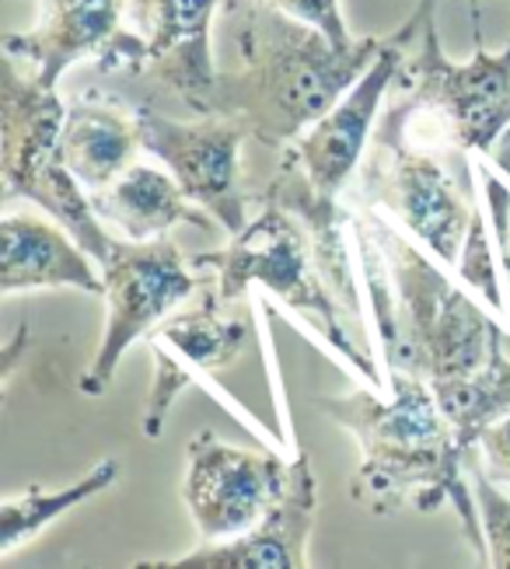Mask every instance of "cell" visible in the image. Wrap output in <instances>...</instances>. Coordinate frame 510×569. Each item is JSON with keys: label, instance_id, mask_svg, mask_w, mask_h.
I'll use <instances>...</instances> for the list:
<instances>
[{"label": "cell", "instance_id": "obj_1", "mask_svg": "<svg viewBox=\"0 0 510 569\" xmlns=\"http://www.w3.org/2000/svg\"><path fill=\"white\" fill-rule=\"evenodd\" d=\"M224 36L234 67L217 70L203 116H228L262 147H290L368 70L384 36L336 42L270 0H224Z\"/></svg>", "mask_w": 510, "mask_h": 569}, {"label": "cell", "instance_id": "obj_2", "mask_svg": "<svg viewBox=\"0 0 510 569\" xmlns=\"http://www.w3.org/2000/svg\"><path fill=\"white\" fill-rule=\"evenodd\" d=\"M388 399L371 388L314 399V406L360 448V465L350 479L353 500L378 517H392L402 507L433 513L448 503L454 507L472 552L486 562L479 503L466 486L472 455L458 443L451 419L423 378L388 370Z\"/></svg>", "mask_w": 510, "mask_h": 569}, {"label": "cell", "instance_id": "obj_3", "mask_svg": "<svg viewBox=\"0 0 510 569\" xmlns=\"http://www.w3.org/2000/svg\"><path fill=\"white\" fill-rule=\"evenodd\" d=\"M350 234L388 370L417 375L437 388L472 378L510 342L500 321L461 293L441 266L378 217L371 203L350 213Z\"/></svg>", "mask_w": 510, "mask_h": 569}, {"label": "cell", "instance_id": "obj_4", "mask_svg": "<svg viewBox=\"0 0 510 569\" xmlns=\"http://www.w3.org/2000/svg\"><path fill=\"white\" fill-rule=\"evenodd\" d=\"M472 4L476 53L466 63L448 60L437 36V8L399 73L402 98L384 112L396 127L433 151L490 154L510 130V42L503 53H486L479 32V0Z\"/></svg>", "mask_w": 510, "mask_h": 569}, {"label": "cell", "instance_id": "obj_5", "mask_svg": "<svg viewBox=\"0 0 510 569\" xmlns=\"http://www.w3.org/2000/svg\"><path fill=\"white\" fill-rule=\"evenodd\" d=\"M192 269L213 277V290L224 305L241 301L252 287H266L283 308L311 321V329L353 370L368 375L371 385L381 388L374 363L357 353L343 321H339L336 293L329 290V280L322 277L319 259H314L308 228L298 224V217L290 210L262 207L259 217H252L238 234H231V244L217 252L192 256Z\"/></svg>", "mask_w": 510, "mask_h": 569}, {"label": "cell", "instance_id": "obj_6", "mask_svg": "<svg viewBox=\"0 0 510 569\" xmlns=\"http://www.w3.org/2000/svg\"><path fill=\"white\" fill-rule=\"evenodd\" d=\"M63 116L67 102L57 94V88L39 84L32 73H26L11 57H4V106H0L4 203H36L74 234L81 249L102 266L116 238L109 234L106 220L94 213L91 192H84L78 176L63 161Z\"/></svg>", "mask_w": 510, "mask_h": 569}, {"label": "cell", "instance_id": "obj_7", "mask_svg": "<svg viewBox=\"0 0 510 569\" xmlns=\"http://www.w3.org/2000/svg\"><path fill=\"white\" fill-rule=\"evenodd\" d=\"M363 203L392 213L399 224L423 241V249L448 266L461 262L476 210L461 196L441 161V151L409 140L392 119H378L368 164L357 171Z\"/></svg>", "mask_w": 510, "mask_h": 569}, {"label": "cell", "instance_id": "obj_8", "mask_svg": "<svg viewBox=\"0 0 510 569\" xmlns=\"http://www.w3.org/2000/svg\"><path fill=\"white\" fill-rule=\"evenodd\" d=\"M106 280V329L88 370L81 375L84 395H106L119 360L137 339H148L189 293L210 287V273L192 269L179 244L161 234L151 241H119L102 262Z\"/></svg>", "mask_w": 510, "mask_h": 569}, {"label": "cell", "instance_id": "obj_9", "mask_svg": "<svg viewBox=\"0 0 510 569\" xmlns=\"http://www.w3.org/2000/svg\"><path fill=\"white\" fill-rule=\"evenodd\" d=\"M433 8H437V0H420L399 29L392 36H384L381 53L363 70V78L339 98L314 127H308L301 140H294L283 151V158L294 161L304 171V179L314 186V192L326 196V200H339V192H343L360 171L363 151H368L371 133H374L381 98L399 81L409 49L417 46L423 21Z\"/></svg>", "mask_w": 510, "mask_h": 569}, {"label": "cell", "instance_id": "obj_10", "mask_svg": "<svg viewBox=\"0 0 510 569\" xmlns=\"http://www.w3.org/2000/svg\"><path fill=\"white\" fill-rule=\"evenodd\" d=\"M140 122L143 151L164 161L192 203H200L228 234L249 224V186L241 179V143L249 130L228 116H197L192 122L164 116L158 106L130 102Z\"/></svg>", "mask_w": 510, "mask_h": 569}, {"label": "cell", "instance_id": "obj_11", "mask_svg": "<svg viewBox=\"0 0 510 569\" xmlns=\"http://www.w3.org/2000/svg\"><path fill=\"white\" fill-rule=\"evenodd\" d=\"M224 0H130L127 11L137 24L140 49L123 70L143 84V102L176 98L192 116H203L217 81L213 21Z\"/></svg>", "mask_w": 510, "mask_h": 569}, {"label": "cell", "instance_id": "obj_12", "mask_svg": "<svg viewBox=\"0 0 510 569\" xmlns=\"http://www.w3.org/2000/svg\"><path fill=\"white\" fill-rule=\"evenodd\" d=\"M287 486L283 458L231 448L213 430H200L186 448L182 500L203 541L246 535L283 500Z\"/></svg>", "mask_w": 510, "mask_h": 569}, {"label": "cell", "instance_id": "obj_13", "mask_svg": "<svg viewBox=\"0 0 510 569\" xmlns=\"http://www.w3.org/2000/svg\"><path fill=\"white\" fill-rule=\"evenodd\" d=\"M221 308L224 301L217 297V290H207L197 308L168 315L148 336L154 353V378L140 412V430L148 440L161 437L168 412H172L179 395L192 385V378L213 375V370L234 363L241 346L249 342L246 321L224 318Z\"/></svg>", "mask_w": 510, "mask_h": 569}, {"label": "cell", "instance_id": "obj_14", "mask_svg": "<svg viewBox=\"0 0 510 569\" xmlns=\"http://www.w3.org/2000/svg\"><path fill=\"white\" fill-rule=\"evenodd\" d=\"M314 507H319V486H314L311 458L298 455L290 461V486L283 500L262 517L256 528L238 538L203 541L179 559H140L137 569H304L308 541L314 528Z\"/></svg>", "mask_w": 510, "mask_h": 569}, {"label": "cell", "instance_id": "obj_15", "mask_svg": "<svg viewBox=\"0 0 510 569\" xmlns=\"http://www.w3.org/2000/svg\"><path fill=\"white\" fill-rule=\"evenodd\" d=\"M130 0H39V21L29 32L4 36V57L46 88L81 60H102L123 39Z\"/></svg>", "mask_w": 510, "mask_h": 569}, {"label": "cell", "instance_id": "obj_16", "mask_svg": "<svg viewBox=\"0 0 510 569\" xmlns=\"http://www.w3.org/2000/svg\"><path fill=\"white\" fill-rule=\"evenodd\" d=\"M39 287H74L94 297L106 293L102 266L63 224L8 213L0 224V293L11 297Z\"/></svg>", "mask_w": 510, "mask_h": 569}, {"label": "cell", "instance_id": "obj_17", "mask_svg": "<svg viewBox=\"0 0 510 569\" xmlns=\"http://www.w3.org/2000/svg\"><path fill=\"white\" fill-rule=\"evenodd\" d=\"M91 207L106 220V228H116L127 241L172 234L179 224L213 231L210 213L189 200L172 171L151 164H130L112 186L91 192Z\"/></svg>", "mask_w": 510, "mask_h": 569}, {"label": "cell", "instance_id": "obj_18", "mask_svg": "<svg viewBox=\"0 0 510 569\" xmlns=\"http://www.w3.org/2000/svg\"><path fill=\"white\" fill-rule=\"evenodd\" d=\"M60 147L67 168L88 192L112 186L130 164H137V151H143L133 106L119 109L112 98L78 94L74 102H67Z\"/></svg>", "mask_w": 510, "mask_h": 569}, {"label": "cell", "instance_id": "obj_19", "mask_svg": "<svg viewBox=\"0 0 510 569\" xmlns=\"http://www.w3.org/2000/svg\"><path fill=\"white\" fill-rule=\"evenodd\" d=\"M119 472H123V465L116 458H102L94 468L70 482L63 489H26L18 492V497H8L0 503V559H11L21 546H29V541L50 528L57 517L70 513L74 507L102 497L106 489H112L119 482Z\"/></svg>", "mask_w": 510, "mask_h": 569}, {"label": "cell", "instance_id": "obj_20", "mask_svg": "<svg viewBox=\"0 0 510 569\" xmlns=\"http://www.w3.org/2000/svg\"><path fill=\"white\" fill-rule=\"evenodd\" d=\"M433 395L444 416L451 419L458 443L469 455H476L482 430L510 416V342L482 370H476L472 378L437 385Z\"/></svg>", "mask_w": 510, "mask_h": 569}, {"label": "cell", "instance_id": "obj_21", "mask_svg": "<svg viewBox=\"0 0 510 569\" xmlns=\"http://www.w3.org/2000/svg\"><path fill=\"white\" fill-rule=\"evenodd\" d=\"M472 492L486 538V566L510 569V492L486 468H479L472 476Z\"/></svg>", "mask_w": 510, "mask_h": 569}, {"label": "cell", "instance_id": "obj_22", "mask_svg": "<svg viewBox=\"0 0 510 569\" xmlns=\"http://www.w3.org/2000/svg\"><path fill=\"white\" fill-rule=\"evenodd\" d=\"M458 273H461V280H466V283H472L493 308H503V297H500V287H497V273H493V259H490V241H486V224H482L479 213L472 220L466 249H461Z\"/></svg>", "mask_w": 510, "mask_h": 569}, {"label": "cell", "instance_id": "obj_23", "mask_svg": "<svg viewBox=\"0 0 510 569\" xmlns=\"http://www.w3.org/2000/svg\"><path fill=\"white\" fill-rule=\"evenodd\" d=\"M273 8L294 14L314 29H322L326 36H332L336 42H350V29H347V18H343V4L339 0H270Z\"/></svg>", "mask_w": 510, "mask_h": 569}, {"label": "cell", "instance_id": "obj_24", "mask_svg": "<svg viewBox=\"0 0 510 569\" xmlns=\"http://www.w3.org/2000/svg\"><path fill=\"white\" fill-rule=\"evenodd\" d=\"M479 455L482 468L490 472L500 486L510 489V416L497 419L493 427H486L479 437Z\"/></svg>", "mask_w": 510, "mask_h": 569}, {"label": "cell", "instance_id": "obj_25", "mask_svg": "<svg viewBox=\"0 0 510 569\" xmlns=\"http://www.w3.org/2000/svg\"><path fill=\"white\" fill-rule=\"evenodd\" d=\"M500 224V241H503V266H507V273H510V228L503 224V220H497Z\"/></svg>", "mask_w": 510, "mask_h": 569}]
</instances>
